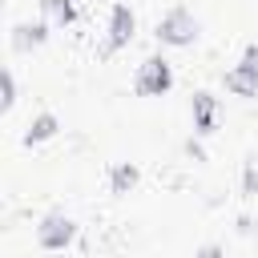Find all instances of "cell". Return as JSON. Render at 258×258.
<instances>
[{
  "mask_svg": "<svg viewBox=\"0 0 258 258\" xmlns=\"http://www.w3.org/2000/svg\"><path fill=\"white\" fill-rule=\"evenodd\" d=\"M169 85H173V69H169V60H161V56L141 60V69H137V93H145V97H161Z\"/></svg>",
  "mask_w": 258,
  "mask_h": 258,
  "instance_id": "7a4b0ae2",
  "label": "cell"
},
{
  "mask_svg": "<svg viewBox=\"0 0 258 258\" xmlns=\"http://www.w3.org/2000/svg\"><path fill=\"white\" fill-rule=\"evenodd\" d=\"M40 12H44V20H48V24L64 28V24H73V20H77V0H40Z\"/></svg>",
  "mask_w": 258,
  "mask_h": 258,
  "instance_id": "52a82bcc",
  "label": "cell"
},
{
  "mask_svg": "<svg viewBox=\"0 0 258 258\" xmlns=\"http://www.w3.org/2000/svg\"><path fill=\"white\" fill-rule=\"evenodd\" d=\"M36 44H44V24H16L12 28V48L16 52H28V48H36Z\"/></svg>",
  "mask_w": 258,
  "mask_h": 258,
  "instance_id": "ba28073f",
  "label": "cell"
},
{
  "mask_svg": "<svg viewBox=\"0 0 258 258\" xmlns=\"http://www.w3.org/2000/svg\"><path fill=\"white\" fill-rule=\"evenodd\" d=\"M198 258H226V254H222V246H214V242H210V246H202V254H198Z\"/></svg>",
  "mask_w": 258,
  "mask_h": 258,
  "instance_id": "4fadbf2b",
  "label": "cell"
},
{
  "mask_svg": "<svg viewBox=\"0 0 258 258\" xmlns=\"http://www.w3.org/2000/svg\"><path fill=\"white\" fill-rule=\"evenodd\" d=\"M109 185H113V194H129V189L137 185V165L117 161V165H113V173H109Z\"/></svg>",
  "mask_w": 258,
  "mask_h": 258,
  "instance_id": "30bf717a",
  "label": "cell"
},
{
  "mask_svg": "<svg viewBox=\"0 0 258 258\" xmlns=\"http://www.w3.org/2000/svg\"><path fill=\"white\" fill-rule=\"evenodd\" d=\"M52 133H56V117H52V113H40V117H32V121H28L24 141H28V145H36V141H48Z\"/></svg>",
  "mask_w": 258,
  "mask_h": 258,
  "instance_id": "9c48e42d",
  "label": "cell"
},
{
  "mask_svg": "<svg viewBox=\"0 0 258 258\" xmlns=\"http://www.w3.org/2000/svg\"><path fill=\"white\" fill-rule=\"evenodd\" d=\"M242 194H246V198H254V194H258V157H250V161H246V173H242Z\"/></svg>",
  "mask_w": 258,
  "mask_h": 258,
  "instance_id": "8fae6325",
  "label": "cell"
},
{
  "mask_svg": "<svg viewBox=\"0 0 258 258\" xmlns=\"http://www.w3.org/2000/svg\"><path fill=\"white\" fill-rule=\"evenodd\" d=\"M133 28H137L133 8H129V4H113V12H109V36H105V48H125V44L133 40Z\"/></svg>",
  "mask_w": 258,
  "mask_h": 258,
  "instance_id": "5b68a950",
  "label": "cell"
},
{
  "mask_svg": "<svg viewBox=\"0 0 258 258\" xmlns=\"http://www.w3.org/2000/svg\"><path fill=\"white\" fill-rule=\"evenodd\" d=\"M157 40L169 44V48H185V44H194V40H198V20H194V12H185V8H169V12L157 20Z\"/></svg>",
  "mask_w": 258,
  "mask_h": 258,
  "instance_id": "6da1fadb",
  "label": "cell"
},
{
  "mask_svg": "<svg viewBox=\"0 0 258 258\" xmlns=\"http://www.w3.org/2000/svg\"><path fill=\"white\" fill-rule=\"evenodd\" d=\"M194 129L198 133H210L214 129V117H218V101H214V93H194Z\"/></svg>",
  "mask_w": 258,
  "mask_h": 258,
  "instance_id": "8992f818",
  "label": "cell"
},
{
  "mask_svg": "<svg viewBox=\"0 0 258 258\" xmlns=\"http://www.w3.org/2000/svg\"><path fill=\"white\" fill-rule=\"evenodd\" d=\"M73 238H77V226H73V218H64V214H48V218L36 226V242H40L44 250H64Z\"/></svg>",
  "mask_w": 258,
  "mask_h": 258,
  "instance_id": "3957f363",
  "label": "cell"
},
{
  "mask_svg": "<svg viewBox=\"0 0 258 258\" xmlns=\"http://www.w3.org/2000/svg\"><path fill=\"white\" fill-rule=\"evenodd\" d=\"M16 101V81H12V73H4V105H12Z\"/></svg>",
  "mask_w": 258,
  "mask_h": 258,
  "instance_id": "7c38bea8",
  "label": "cell"
},
{
  "mask_svg": "<svg viewBox=\"0 0 258 258\" xmlns=\"http://www.w3.org/2000/svg\"><path fill=\"white\" fill-rule=\"evenodd\" d=\"M226 89L238 93V97L258 93V48H246V56L238 60V69L226 73Z\"/></svg>",
  "mask_w": 258,
  "mask_h": 258,
  "instance_id": "277c9868",
  "label": "cell"
}]
</instances>
